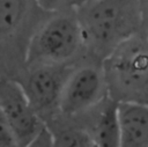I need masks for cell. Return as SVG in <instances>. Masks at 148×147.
<instances>
[{"label":"cell","instance_id":"obj_12","mask_svg":"<svg viewBox=\"0 0 148 147\" xmlns=\"http://www.w3.org/2000/svg\"><path fill=\"white\" fill-rule=\"evenodd\" d=\"M0 147H20L14 131L1 116H0Z\"/></svg>","mask_w":148,"mask_h":147},{"label":"cell","instance_id":"obj_11","mask_svg":"<svg viewBox=\"0 0 148 147\" xmlns=\"http://www.w3.org/2000/svg\"><path fill=\"white\" fill-rule=\"evenodd\" d=\"M38 3L47 12H58L62 9L77 8L87 0H37Z\"/></svg>","mask_w":148,"mask_h":147},{"label":"cell","instance_id":"obj_13","mask_svg":"<svg viewBox=\"0 0 148 147\" xmlns=\"http://www.w3.org/2000/svg\"><path fill=\"white\" fill-rule=\"evenodd\" d=\"M142 2V34L148 37V0H141Z\"/></svg>","mask_w":148,"mask_h":147},{"label":"cell","instance_id":"obj_4","mask_svg":"<svg viewBox=\"0 0 148 147\" xmlns=\"http://www.w3.org/2000/svg\"><path fill=\"white\" fill-rule=\"evenodd\" d=\"M86 56L76 8L52 12L35 32L27 65L75 64Z\"/></svg>","mask_w":148,"mask_h":147},{"label":"cell","instance_id":"obj_1","mask_svg":"<svg viewBox=\"0 0 148 147\" xmlns=\"http://www.w3.org/2000/svg\"><path fill=\"white\" fill-rule=\"evenodd\" d=\"M76 13L86 54L99 61L142 31L141 0H87L76 8Z\"/></svg>","mask_w":148,"mask_h":147},{"label":"cell","instance_id":"obj_10","mask_svg":"<svg viewBox=\"0 0 148 147\" xmlns=\"http://www.w3.org/2000/svg\"><path fill=\"white\" fill-rule=\"evenodd\" d=\"M45 124L53 134L56 147H96L90 135L74 117L59 111Z\"/></svg>","mask_w":148,"mask_h":147},{"label":"cell","instance_id":"obj_2","mask_svg":"<svg viewBox=\"0 0 148 147\" xmlns=\"http://www.w3.org/2000/svg\"><path fill=\"white\" fill-rule=\"evenodd\" d=\"M51 13L37 0H0L1 76L15 79L25 68L31 39Z\"/></svg>","mask_w":148,"mask_h":147},{"label":"cell","instance_id":"obj_8","mask_svg":"<svg viewBox=\"0 0 148 147\" xmlns=\"http://www.w3.org/2000/svg\"><path fill=\"white\" fill-rule=\"evenodd\" d=\"M118 105L119 102L109 95L89 110L74 116L96 147H120Z\"/></svg>","mask_w":148,"mask_h":147},{"label":"cell","instance_id":"obj_7","mask_svg":"<svg viewBox=\"0 0 148 147\" xmlns=\"http://www.w3.org/2000/svg\"><path fill=\"white\" fill-rule=\"evenodd\" d=\"M0 116L14 131L18 146H30L45 126L44 119L31 105L22 86L14 79H0Z\"/></svg>","mask_w":148,"mask_h":147},{"label":"cell","instance_id":"obj_9","mask_svg":"<svg viewBox=\"0 0 148 147\" xmlns=\"http://www.w3.org/2000/svg\"><path fill=\"white\" fill-rule=\"evenodd\" d=\"M120 147H148V103L119 102Z\"/></svg>","mask_w":148,"mask_h":147},{"label":"cell","instance_id":"obj_5","mask_svg":"<svg viewBox=\"0 0 148 147\" xmlns=\"http://www.w3.org/2000/svg\"><path fill=\"white\" fill-rule=\"evenodd\" d=\"M109 96L103 61L87 54L75 63L60 97L59 110L66 116H77Z\"/></svg>","mask_w":148,"mask_h":147},{"label":"cell","instance_id":"obj_3","mask_svg":"<svg viewBox=\"0 0 148 147\" xmlns=\"http://www.w3.org/2000/svg\"><path fill=\"white\" fill-rule=\"evenodd\" d=\"M103 68L113 100L148 103V37L142 32L118 45L103 60Z\"/></svg>","mask_w":148,"mask_h":147},{"label":"cell","instance_id":"obj_6","mask_svg":"<svg viewBox=\"0 0 148 147\" xmlns=\"http://www.w3.org/2000/svg\"><path fill=\"white\" fill-rule=\"evenodd\" d=\"M75 64L28 65L14 79L25 91L31 105L46 122L59 110L65 82Z\"/></svg>","mask_w":148,"mask_h":147}]
</instances>
